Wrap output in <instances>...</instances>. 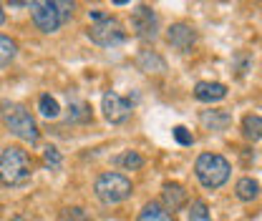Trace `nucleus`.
<instances>
[{"mask_svg":"<svg viewBox=\"0 0 262 221\" xmlns=\"http://www.w3.org/2000/svg\"><path fill=\"white\" fill-rule=\"evenodd\" d=\"M0 116H3V124L8 126V131H10L13 136H18V138L26 141V143H38V138H40L38 124H35L33 113L23 103L5 101V103L0 106Z\"/></svg>","mask_w":262,"mask_h":221,"instance_id":"f257e3e1","label":"nucleus"},{"mask_svg":"<svg viewBox=\"0 0 262 221\" xmlns=\"http://www.w3.org/2000/svg\"><path fill=\"white\" fill-rule=\"evenodd\" d=\"M33 15V23L40 33H56L63 23L73 18L76 5L73 3H51V0H38V3H28Z\"/></svg>","mask_w":262,"mask_h":221,"instance_id":"f03ea898","label":"nucleus"},{"mask_svg":"<svg viewBox=\"0 0 262 221\" xmlns=\"http://www.w3.org/2000/svg\"><path fill=\"white\" fill-rule=\"evenodd\" d=\"M33 166L28 154L20 146H8L0 154V184L5 186H20L31 179Z\"/></svg>","mask_w":262,"mask_h":221,"instance_id":"7ed1b4c3","label":"nucleus"},{"mask_svg":"<svg viewBox=\"0 0 262 221\" xmlns=\"http://www.w3.org/2000/svg\"><path fill=\"white\" fill-rule=\"evenodd\" d=\"M194 174L204 189H220L229 179V161L220 154H202L194 163Z\"/></svg>","mask_w":262,"mask_h":221,"instance_id":"20e7f679","label":"nucleus"},{"mask_svg":"<svg viewBox=\"0 0 262 221\" xmlns=\"http://www.w3.org/2000/svg\"><path fill=\"white\" fill-rule=\"evenodd\" d=\"M131 181L124 176V174H116V171H106V174H101L96 179V184H94V193H96V199L101 204H121V201H126L131 196Z\"/></svg>","mask_w":262,"mask_h":221,"instance_id":"39448f33","label":"nucleus"},{"mask_svg":"<svg viewBox=\"0 0 262 221\" xmlns=\"http://www.w3.org/2000/svg\"><path fill=\"white\" fill-rule=\"evenodd\" d=\"M89 38L101 48H116V45H121L126 40V31H124V26L116 18L106 15V18H101L96 23H91Z\"/></svg>","mask_w":262,"mask_h":221,"instance_id":"423d86ee","label":"nucleus"},{"mask_svg":"<svg viewBox=\"0 0 262 221\" xmlns=\"http://www.w3.org/2000/svg\"><path fill=\"white\" fill-rule=\"evenodd\" d=\"M131 28L141 40H157L159 35V18L149 5H139L131 13Z\"/></svg>","mask_w":262,"mask_h":221,"instance_id":"0eeeda50","label":"nucleus"},{"mask_svg":"<svg viewBox=\"0 0 262 221\" xmlns=\"http://www.w3.org/2000/svg\"><path fill=\"white\" fill-rule=\"evenodd\" d=\"M101 111H103V116H106L108 124H124V121L131 116V103L126 98H121L119 93L108 91V93H103Z\"/></svg>","mask_w":262,"mask_h":221,"instance_id":"6e6552de","label":"nucleus"},{"mask_svg":"<svg viewBox=\"0 0 262 221\" xmlns=\"http://www.w3.org/2000/svg\"><path fill=\"white\" fill-rule=\"evenodd\" d=\"M166 43H169L174 51H179V53H189L196 43V31L189 23H174V26H169V31H166Z\"/></svg>","mask_w":262,"mask_h":221,"instance_id":"1a4fd4ad","label":"nucleus"},{"mask_svg":"<svg viewBox=\"0 0 262 221\" xmlns=\"http://www.w3.org/2000/svg\"><path fill=\"white\" fill-rule=\"evenodd\" d=\"M162 201H164V209L166 211H179L184 204H187V191L182 184H174V181H166L162 186Z\"/></svg>","mask_w":262,"mask_h":221,"instance_id":"9d476101","label":"nucleus"},{"mask_svg":"<svg viewBox=\"0 0 262 221\" xmlns=\"http://www.w3.org/2000/svg\"><path fill=\"white\" fill-rule=\"evenodd\" d=\"M227 95V86L225 83H212V81H202L194 86V98L202 103H217Z\"/></svg>","mask_w":262,"mask_h":221,"instance_id":"9b49d317","label":"nucleus"},{"mask_svg":"<svg viewBox=\"0 0 262 221\" xmlns=\"http://www.w3.org/2000/svg\"><path fill=\"white\" fill-rule=\"evenodd\" d=\"M199 121H202V126L207 128V131H227L229 124H232V116H229L227 111H222V108H217V111H202V116H199Z\"/></svg>","mask_w":262,"mask_h":221,"instance_id":"f8f14e48","label":"nucleus"},{"mask_svg":"<svg viewBox=\"0 0 262 221\" xmlns=\"http://www.w3.org/2000/svg\"><path fill=\"white\" fill-rule=\"evenodd\" d=\"M136 65L144 70V73H164L166 70V61L157 51H141L136 56Z\"/></svg>","mask_w":262,"mask_h":221,"instance_id":"ddd939ff","label":"nucleus"},{"mask_svg":"<svg viewBox=\"0 0 262 221\" xmlns=\"http://www.w3.org/2000/svg\"><path fill=\"white\" fill-rule=\"evenodd\" d=\"M136 221H174V214L166 211L164 204L151 201V204H146V206L141 209V214H139V219Z\"/></svg>","mask_w":262,"mask_h":221,"instance_id":"4468645a","label":"nucleus"},{"mask_svg":"<svg viewBox=\"0 0 262 221\" xmlns=\"http://www.w3.org/2000/svg\"><path fill=\"white\" fill-rule=\"evenodd\" d=\"M234 191H237V199H239V201H255V199L260 196V184H257L255 179L245 176V179L237 181Z\"/></svg>","mask_w":262,"mask_h":221,"instance_id":"2eb2a0df","label":"nucleus"},{"mask_svg":"<svg viewBox=\"0 0 262 221\" xmlns=\"http://www.w3.org/2000/svg\"><path fill=\"white\" fill-rule=\"evenodd\" d=\"M242 136L247 138V141H260L262 138V116H255V113H250V116H245L242 118Z\"/></svg>","mask_w":262,"mask_h":221,"instance_id":"dca6fc26","label":"nucleus"},{"mask_svg":"<svg viewBox=\"0 0 262 221\" xmlns=\"http://www.w3.org/2000/svg\"><path fill=\"white\" fill-rule=\"evenodd\" d=\"M18 56V43L8 35H0V68L10 65Z\"/></svg>","mask_w":262,"mask_h":221,"instance_id":"f3484780","label":"nucleus"},{"mask_svg":"<svg viewBox=\"0 0 262 221\" xmlns=\"http://www.w3.org/2000/svg\"><path fill=\"white\" fill-rule=\"evenodd\" d=\"M38 111H40L43 118H58L61 106H58V101H56L51 93H43L40 98H38Z\"/></svg>","mask_w":262,"mask_h":221,"instance_id":"a211bd4d","label":"nucleus"},{"mask_svg":"<svg viewBox=\"0 0 262 221\" xmlns=\"http://www.w3.org/2000/svg\"><path fill=\"white\" fill-rule=\"evenodd\" d=\"M86 121H91V108L86 103H71L68 124H86Z\"/></svg>","mask_w":262,"mask_h":221,"instance_id":"6ab92c4d","label":"nucleus"},{"mask_svg":"<svg viewBox=\"0 0 262 221\" xmlns=\"http://www.w3.org/2000/svg\"><path fill=\"white\" fill-rule=\"evenodd\" d=\"M116 163L124 166V168H129V171H134V168H141V166H144V158L139 156L136 151H126L124 156L116 158Z\"/></svg>","mask_w":262,"mask_h":221,"instance_id":"aec40b11","label":"nucleus"},{"mask_svg":"<svg viewBox=\"0 0 262 221\" xmlns=\"http://www.w3.org/2000/svg\"><path fill=\"white\" fill-rule=\"evenodd\" d=\"M189 221H212L209 209H207V204H204L202 199H196L194 204H192V209H189Z\"/></svg>","mask_w":262,"mask_h":221,"instance_id":"412c9836","label":"nucleus"},{"mask_svg":"<svg viewBox=\"0 0 262 221\" xmlns=\"http://www.w3.org/2000/svg\"><path fill=\"white\" fill-rule=\"evenodd\" d=\"M171 136H174L177 143H182V146H192V143H194V136H192L184 126H174L171 128Z\"/></svg>","mask_w":262,"mask_h":221,"instance_id":"4be33fe9","label":"nucleus"},{"mask_svg":"<svg viewBox=\"0 0 262 221\" xmlns=\"http://www.w3.org/2000/svg\"><path fill=\"white\" fill-rule=\"evenodd\" d=\"M61 221H91V216L83 209H66L61 214Z\"/></svg>","mask_w":262,"mask_h":221,"instance_id":"5701e85b","label":"nucleus"},{"mask_svg":"<svg viewBox=\"0 0 262 221\" xmlns=\"http://www.w3.org/2000/svg\"><path fill=\"white\" fill-rule=\"evenodd\" d=\"M46 161H48V163H53V166H58V163H61V154H58V149H56V146H48V149H46Z\"/></svg>","mask_w":262,"mask_h":221,"instance_id":"b1692460","label":"nucleus"},{"mask_svg":"<svg viewBox=\"0 0 262 221\" xmlns=\"http://www.w3.org/2000/svg\"><path fill=\"white\" fill-rule=\"evenodd\" d=\"M5 23V10H3V5H0V26Z\"/></svg>","mask_w":262,"mask_h":221,"instance_id":"393cba45","label":"nucleus"}]
</instances>
